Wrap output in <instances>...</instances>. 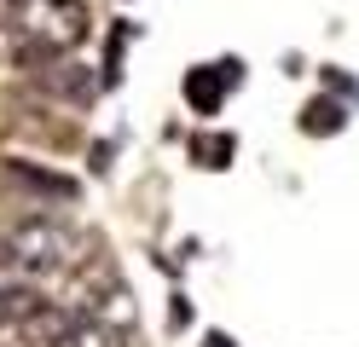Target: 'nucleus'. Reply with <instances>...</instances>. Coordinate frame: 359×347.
I'll return each instance as SVG.
<instances>
[{
	"label": "nucleus",
	"instance_id": "nucleus-5",
	"mask_svg": "<svg viewBox=\"0 0 359 347\" xmlns=\"http://www.w3.org/2000/svg\"><path fill=\"white\" fill-rule=\"evenodd\" d=\"M53 301L41 295L35 284H0V324H35Z\"/></svg>",
	"mask_w": 359,
	"mask_h": 347
},
{
	"label": "nucleus",
	"instance_id": "nucleus-8",
	"mask_svg": "<svg viewBox=\"0 0 359 347\" xmlns=\"http://www.w3.org/2000/svg\"><path fill=\"white\" fill-rule=\"evenodd\" d=\"M342 128H348V110L336 104V99H313L302 110V133H313V139H330V133H342Z\"/></svg>",
	"mask_w": 359,
	"mask_h": 347
},
{
	"label": "nucleus",
	"instance_id": "nucleus-9",
	"mask_svg": "<svg viewBox=\"0 0 359 347\" xmlns=\"http://www.w3.org/2000/svg\"><path fill=\"white\" fill-rule=\"evenodd\" d=\"M232 156H238V139L232 133H197L191 139V162H197V168H226Z\"/></svg>",
	"mask_w": 359,
	"mask_h": 347
},
{
	"label": "nucleus",
	"instance_id": "nucleus-7",
	"mask_svg": "<svg viewBox=\"0 0 359 347\" xmlns=\"http://www.w3.org/2000/svg\"><path fill=\"white\" fill-rule=\"evenodd\" d=\"M41 87L64 93V99H87V93H93V76H87L81 64H70V58H53L47 69H41Z\"/></svg>",
	"mask_w": 359,
	"mask_h": 347
},
{
	"label": "nucleus",
	"instance_id": "nucleus-4",
	"mask_svg": "<svg viewBox=\"0 0 359 347\" xmlns=\"http://www.w3.org/2000/svg\"><path fill=\"white\" fill-rule=\"evenodd\" d=\"M0 179H6L12 191H35V197H58V203L76 197V179L47 174V168H29V162H0Z\"/></svg>",
	"mask_w": 359,
	"mask_h": 347
},
{
	"label": "nucleus",
	"instance_id": "nucleus-3",
	"mask_svg": "<svg viewBox=\"0 0 359 347\" xmlns=\"http://www.w3.org/2000/svg\"><path fill=\"white\" fill-rule=\"evenodd\" d=\"M238 81H243V64H232V58L226 64H197V69H186V104L197 116H215Z\"/></svg>",
	"mask_w": 359,
	"mask_h": 347
},
{
	"label": "nucleus",
	"instance_id": "nucleus-2",
	"mask_svg": "<svg viewBox=\"0 0 359 347\" xmlns=\"http://www.w3.org/2000/svg\"><path fill=\"white\" fill-rule=\"evenodd\" d=\"M81 261V238L64 220H18L6 238H0V272L12 278H47Z\"/></svg>",
	"mask_w": 359,
	"mask_h": 347
},
{
	"label": "nucleus",
	"instance_id": "nucleus-6",
	"mask_svg": "<svg viewBox=\"0 0 359 347\" xmlns=\"http://www.w3.org/2000/svg\"><path fill=\"white\" fill-rule=\"evenodd\" d=\"M47 347H122V330L104 318H70Z\"/></svg>",
	"mask_w": 359,
	"mask_h": 347
},
{
	"label": "nucleus",
	"instance_id": "nucleus-1",
	"mask_svg": "<svg viewBox=\"0 0 359 347\" xmlns=\"http://www.w3.org/2000/svg\"><path fill=\"white\" fill-rule=\"evenodd\" d=\"M6 29L18 41V64H53L87 35L81 0H6Z\"/></svg>",
	"mask_w": 359,
	"mask_h": 347
},
{
	"label": "nucleus",
	"instance_id": "nucleus-10",
	"mask_svg": "<svg viewBox=\"0 0 359 347\" xmlns=\"http://www.w3.org/2000/svg\"><path fill=\"white\" fill-rule=\"evenodd\" d=\"M203 347H232V336H220V330H215V336H203Z\"/></svg>",
	"mask_w": 359,
	"mask_h": 347
}]
</instances>
